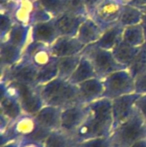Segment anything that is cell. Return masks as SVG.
I'll return each instance as SVG.
<instances>
[{
	"label": "cell",
	"mask_w": 146,
	"mask_h": 147,
	"mask_svg": "<svg viewBox=\"0 0 146 147\" xmlns=\"http://www.w3.org/2000/svg\"><path fill=\"white\" fill-rule=\"evenodd\" d=\"M87 105L88 116L71 136L75 144L93 138L110 137L113 131L112 100L102 97Z\"/></svg>",
	"instance_id": "6da1fadb"
},
{
	"label": "cell",
	"mask_w": 146,
	"mask_h": 147,
	"mask_svg": "<svg viewBox=\"0 0 146 147\" xmlns=\"http://www.w3.org/2000/svg\"><path fill=\"white\" fill-rule=\"evenodd\" d=\"M45 105L54 106L61 109L79 103L77 86L69 80L56 78L53 80L37 86Z\"/></svg>",
	"instance_id": "7a4b0ae2"
},
{
	"label": "cell",
	"mask_w": 146,
	"mask_h": 147,
	"mask_svg": "<svg viewBox=\"0 0 146 147\" xmlns=\"http://www.w3.org/2000/svg\"><path fill=\"white\" fill-rule=\"evenodd\" d=\"M145 138L146 121L138 109L128 120L114 127L110 135L113 147H130Z\"/></svg>",
	"instance_id": "3957f363"
},
{
	"label": "cell",
	"mask_w": 146,
	"mask_h": 147,
	"mask_svg": "<svg viewBox=\"0 0 146 147\" xmlns=\"http://www.w3.org/2000/svg\"><path fill=\"white\" fill-rule=\"evenodd\" d=\"M82 54L91 61L97 77L102 79L114 71L126 69L115 59L111 50L102 49L96 43L86 46Z\"/></svg>",
	"instance_id": "277c9868"
},
{
	"label": "cell",
	"mask_w": 146,
	"mask_h": 147,
	"mask_svg": "<svg viewBox=\"0 0 146 147\" xmlns=\"http://www.w3.org/2000/svg\"><path fill=\"white\" fill-rule=\"evenodd\" d=\"M103 97L113 100L119 96L135 93L134 78L127 68L114 71L104 78Z\"/></svg>",
	"instance_id": "5b68a950"
},
{
	"label": "cell",
	"mask_w": 146,
	"mask_h": 147,
	"mask_svg": "<svg viewBox=\"0 0 146 147\" xmlns=\"http://www.w3.org/2000/svg\"><path fill=\"white\" fill-rule=\"evenodd\" d=\"M40 68L28 58L22 56L19 62L9 69L1 71V81L15 82L34 85Z\"/></svg>",
	"instance_id": "8992f818"
},
{
	"label": "cell",
	"mask_w": 146,
	"mask_h": 147,
	"mask_svg": "<svg viewBox=\"0 0 146 147\" xmlns=\"http://www.w3.org/2000/svg\"><path fill=\"white\" fill-rule=\"evenodd\" d=\"M123 0H101L89 17H91L105 31L119 23Z\"/></svg>",
	"instance_id": "52a82bcc"
},
{
	"label": "cell",
	"mask_w": 146,
	"mask_h": 147,
	"mask_svg": "<svg viewBox=\"0 0 146 147\" xmlns=\"http://www.w3.org/2000/svg\"><path fill=\"white\" fill-rule=\"evenodd\" d=\"M38 127L39 125L33 115L23 114L14 121H11L9 125L1 132V144L12 140L29 139Z\"/></svg>",
	"instance_id": "ba28073f"
},
{
	"label": "cell",
	"mask_w": 146,
	"mask_h": 147,
	"mask_svg": "<svg viewBox=\"0 0 146 147\" xmlns=\"http://www.w3.org/2000/svg\"><path fill=\"white\" fill-rule=\"evenodd\" d=\"M9 83H11L15 88L16 94L24 114L34 116L45 106V102L37 86L15 82Z\"/></svg>",
	"instance_id": "9c48e42d"
},
{
	"label": "cell",
	"mask_w": 146,
	"mask_h": 147,
	"mask_svg": "<svg viewBox=\"0 0 146 147\" xmlns=\"http://www.w3.org/2000/svg\"><path fill=\"white\" fill-rule=\"evenodd\" d=\"M89 114L88 105L76 103L62 109L60 129L72 136L82 126Z\"/></svg>",
	"instance_id": "30bf717a"
},
{
	"label": "cell",
	"mask_w": 146,
	"mask_h": 147,
	"mask_svg": "<svg viewBox=\"0 0 146 147\" xmlns=\"http://www.w3.org/2000/svg\"><path fill=\"white\" fill-rule=\"evenodd\" d=\"M139 96L136 93L119 96L112 100V113L114 126L113 129L128 120L137 110L136 102Z\"/></svg>",
	"instance_id": "8fae6325"
},
{
	"label": "cell",
	"mask_w": 146,
	"mask_h": 147,
	"mask_svg": "<svg viewBox=\"0 0 146 147\" xmlns=\"http://www.w3.org/2000/svg\"><path fill=\"white\" fill-rule=\"evenodd\" d=\"M85 47L77 37L59 36L50 46V51L52 57L59 59L82 53Z\"/></svg>",
	"instance_id": "7c38bea8"
},
{
	"label": "cell",
	"mask_w": 146,
	"mask_h": 147,
	"mask_svg": "<svg viewBox=\"0 0 146 147\" xmlns=\"http://www.w3.org/2000/svg\"><path fill=\"white\" fill-rule=\"evenodd\" d=\"M77 86L79 103L87 105L103 97L104 84L102 79L100 78H90Z\"/></svg>",
	"instance_id": "4fadbf2b"
},
{
	"label": "cell",
	"mask_w": 146,
	"mask_h": 147,
	"mask_svg": "<svg viewBox=\"0 0 146 147\" xmlns=\"http://www.w3.org/2000/svg\"><path fill=\"white\" fill-rule=\"evenodd\" d=\"M34 7L31 0H9L1 9H5L12 17L15 23L29 25L30 16Z\"/></svg>",
	"instance_id": "5bb4252c"
},
{
	"label": "cell",
	"mask_w": 146,
	"mask_h": 147,
	"mask_svg": "<svg viewBox=\"0 0 146 147\" xmlns=\"http://www.w3.org/2000/svg\"><path fill=\"white\" fill-rule=\"evenodd\" d=\"M86 18V16L65 12L59 16L54 18L53 22L59 36L76 37L80 25Z\"/></svg>",
	"instance_id": "9a60e30c"
},
{
	"label": "cell",
	"mask_w": 146,
	"mask_h": 147,
	"mask_svg": "<svg viewBox=\"0 0 146 147\" xmlns=\"http://www.w3.org/2000/svg\"><path fill=\"white\" fill-rule=\"evenodd\" d=\"M59 36L53 20L35 23L30 28V41L51 46Z\"/></svg>",
	"instance_id": "2e32d148"
},
{
	"label": "cell",
	"mask_w": 146,
	"mask_h": 147,
	"mask_svg": "<svg viewBox=\"0 0 146 147\" xmlns=\"http://www.w3.org/2000/svg\"><path fill=\"white\" fill-rule=\"evenodd\" d=\"M62 109L54 106L45 105L34 117L42 127L52 132L60 129Z\"/></svg>",
	"instance_id": "e0dca14e"
},
{
	"label": "cell",
	"mask_w": 146,
	"mask_h": 147,
	"mask_svg": "<svg viewBox=\"0 0 146 147\" xmlns=\"http://www.w3.org/2000/svg\"><path fill=\"white\" fill-rule=\"evenodd\" d=\"M22 56L28 58L39 68L48 64L53 58L50 51V46L34 41H29L26 46Z\"/></svg>",
	"instance_id": "ac0fdd59"
},
{
	"label": "cell",
	"mask_w": 146,
	"mask_h": 147,
	"mask_svg": "<svg viewBox=\"0 0 146 147\" xmlns=\"http://www.w3.org/2000/svg\"><path fill=\"white\" fill-rule=\"evenodd\" d=\"M103 32V29L91 17H87L80 25L76 37L84 46H89L97 42Z\"/></svg>",
	"instance_id": "d6986e66"
},
{
	"label": "cell",
	"mask_w": 146,
	"mask_h": 147,
	"mask_svg": "<svg viewBox=\"0 0 146 147\" xmlns=\"http://www.w3.org/2000/svg\"><path fill=\"white\" fill-rule=\"evenodd\" d=\"M23 50L9 41H1L0 61L1 71L9 69L15 65L22 57Z\"/></svg>",
	"instance_id": "ffe728a7"
},
{
	"label": "cell",
	"mask_w": 146,
	"mask_h": 147,
	"mask_svg": "<svg viewBox=\"0 0 146 147\" xmlns=\"http://www.w3.org/2000/svg\"><path fill=\"white\" fill-rule=\"evenodd\" d=\"M30 25L15 23L9 32L6 39L2 41H9L11 44L24 50L30 41Z\"/></svg>",
	"instance_id": "44dd1931"
},
{
	"label": "cell",
	"mask_w": 146,
	"mask_h": 147,
	"mask_svg": "<svg viewBox=\"0 0 146 147\" xmlns=\"http://www.w3.org/2000/svg\"><path fill=\"white\" fill-rule=\"evenodd\" d=\"M93 78H98L96 75V72L95 71V68L91 63V61L83 54H82L81 60L76 68L73 74L69 78V81L77 85L86 80H89Z\"/></svg>",
	"instance_id": "7402d4cb"
},
{
	"label": "cell",
	"mask_w": 146,
	"mask_h": 147,
	"mask_svg": "<svg viewBox=\"0 0 146 147\" xmlns=\"http://www.w3.org/2000/svg\"><path fill=\"white\" fill-rule=\"evenodd\" d=\"M141 47H133L125 41H120L111 51L115 59L124 67L127 68L132 61L134 59L136 55L140 51Z\"/></svg>",
	"instance_id": "603a6c76"
},
{
	"label": "cell",
	"mask_w": 146,
	"mask_h": 147,
	"mask_svg": "<svg viewBox=\"0 0 146 147\" xmlns=\"http://www.w3.org/2000/svg\"><path fill=\"white\" fill-rule=\"evenodd\" d=\"M124 28L120 24L114 25L106 29L102 37L96 42V45L102 49L112 50L120 41L122 40Z\"/></svg>",
	"instance_id": "cb8c5ba5"
},
{
	"label": "cell",
	"mask_w": 146,
	"mask_h": 147,
	"mask_svg": "<svg viewBox=\"0 0 146 147\" xmlns=\"http://www.w3.org/2000/svg\"><path fill=\"white\" fill-rule=\"evenodd\" d=\"M122 40L136 47H141L145 46L146 44V38L143 24L140 23L124 28Z\"/></svg>",
	"instance_id": "d4e9b609"
},
{
	"label": "cell",
	"mask_w": 146,
	"mask_h": 147,
	"mask_svg": "<svg viewBox=\"0 0 146 147\" xmlns=\"http://www.w3.org/2000/svg\"><path fill=\"white\" fill-rule=\"evenodd\" d=\"M144 17L145 13L142 10L130 4L125 3L122 7L119 24H120L123 28L140 24L143 22Z\"/></svg>",
	"instance_id": "484cf974"
},
{
	"label": "cell",
	"mask_w": 146,
	"mask_h": 147,
	"mask_svg": "<svg viewBox=\"0 0 146 147\" xmlns=\"http://www.w3.org/2000/svg\"><path fill=\"white\" fill-rule=\"evenodd\" d=\"M82 58V53L62 57L58 59V68H59V75L58 77L65 79L69 80L71 76L75 71L76 68L77 67L80 60Z\"/></svg>",
	"instance_id": "4316f807"
},
{
	"label": "cell",
	"mask_w": 146,
	"mask_h": 147,
	"mask_svg": "<svg viewBox=\"0 0 146 147\" xmlns=\"http://www.w3.org/2000/svg\"><path fill=\"white\" fill-rule=\"evenodd\" d=\"M72 145H75L72 137L61 129L50 132L43 142L44 147H70Z\"/></svg>",
	"instance_id": "83f0119b"
},
{
	"label": "cell",
	"mask_w": 146,
	"mask_h": 147,
	"mask_svg": "<svg viewBox=\"0 0 146 147\" xmlns=\"http://www.w3.org/2000/svg\"><path fill=\"white\" fill-rule=\"evenodd\" d=\"M59 68H58V58H52V59L46 65L40 68L38 76L35 82V86L43 85L54 78H58Z\"/></svg>",
	"instance_id": "f1b7e54d"
},
{
	"label": "cell",
	"mask_w": 146,
	"mask_h": 147,
	"mask_svg": "<svg viewBox=\"0 0 146 147\" xmlns=\"http://www.w3.org/2000/svg\"><path fill=\"white\" fill-rule=\"evenodd\" d=\"M128 71L135 78L138 75L146 71V44L143 46L134 59L127 67Z\"/></svg>",
	"instance_id": "f546056e"
},
{
	"label": "cell",
	"mask_w": 146,
	"mask_h": 147,
	"mask_svg": "<svg viewBox=\"0 0 146 147\" xmlns=\"http://www.w3.org/2000/svg\"><path fill=\"white\" fill-rule=\"evenodd\" d=\"M54 19L66 12L65 0H36Z\"/></svg>",
	"instance_id": "4dcf8cb0"
},
{
	"label": "cell",
	"mask_w": 146,
	"mask_h": 147,
	"mask_svg": "<svg viewBox=\"0 0 146 147\" xmlns=\"http://www.w3.org/2000/svg\"><path fill=\"white\" fill-rule=\"evenodd\" d=\"M51 20H53L52 16L46 10H45L36 0H34V1L33 10H32V13H31V16H30L29 25L32 26V25H34L35 23L49 22Z\"/></svg>",
	"instance_id": "1f68e13d"
},
{
	"label": "cell",
	"mask_w": 146,
	"mask_h": 147,
	"mask_svg": "<svg viewBox=\"0 0 146 147\" xmlns=\"http://www.w3.org/2000/svg\"><path fill=\"white\" fill-rule=\"evenodd\" d=\"M65 3L66 12L86 17L89 16L84 4V0H65Z\"/></svg>",
	"instance_id": "d6a6232c"
},
{
	"label": "cell",
	"mask_w": 146,
	"mask_h": 147,
	"mask_svg": "<svg viewBox=\"0 0 146 147\" xmlns=\"http://www.w3.org/2000/svg\"><path fill=\"white\" fill-rule=\"evenodd\" d=\"M77 147H113L110 137H98L75 144Z\"/></svg>",
	"instance_id": "836d02e7"
},
{
	"label": "cell",
	"mask_w": 146,
	"mask_h": 147,
	"mask_svg": "<svg viewBox=\"0 0 146 147\" xmlns=\"http://www.w3.org/2000/svg\"><path fill=\"white\" fill-rule=\"evenodd\" d=\"M15 24L10 15L5 10L1 9V23H0V34H1V41L4 40L10 31L11 28Z\"/></svg>",
	"instance_id": "e575fe53"
},
{
	"label": "cell",
	"mask_w": 146,
	"mask_h": 147,
	"mask_svg": "<svg viewBox=\"0 0 146 147\" xmlns=\"http://www.w3.org/2000/svg\"><path fill=\"white\" fill-rule=\"evenodd\" d=\"M135 93L139 96H146V71L134 78Z\"/></svg>",
	"instance_id": "d590c367"
},
{
	"label": "cell",
	"mask_w": 146,
	"mask_h": 147,
	"mask_svg": "<svg viewBox=\"0 0 146 147\" xmlns=\"http://www.w3.org/2000/svg\"><path fill=\"white\" fill-rule=\"evenodd\" d=\"M136 109L146 121V96H140L136 102Z\"/></svg>",
	"instance_id": "8d00e7d4"
},
{
	"label": "cell",
	"mask_w": 146,
	"mask_h": 147,
	"mask_svg": "<svg viewBox=\"0 0 146 147\" xmlns=\"http://www.w3.org/2000/svg\"><path fill=\"white\" fill-rule=\"evenodd\" d=\"M127 4H130L140 10H142L144 13L146 10V0H129L127 3Z\"/></svg>",
	"instance_id": "74e56055"
},
{
	"label": "cell",
	"mask_w": 146,
	"mask_h": 147,
	"mask_svg": "<svg viewBox=\"0 0 146 147\" xmlns=\"http://www.w3.org/2000/svg\"><path fill=\"white\" fill-rule=\"evenodd\" d=\"M20 147H44V146H43V143H40V142L22 139Z\"/></svg>",
	"instance_id": "f35d334b"
},
{
	"label": "cell",
	"mask_w": 146,
	"mask_h": 147,
	"mask_svg": "<svg viewBox=\"0 0 146 147\" xmlns=\"http://www.w3.org/2000/svg\"><path fill=\"white\" fill-rule=\"evenodd\" d=\"M101 0H84V4L86 7V9L88 11L89 16H90V14L93 12L94 9L96 8V6L97 5V3L100 2Z\"/></svg>",
	"instance_id": "ab89813d"
},
{
	"label": "cell",
	"mask_w": 146,
	"mask_h": 147,
	"mask_svg": "<svg viewBox=\"0 0 146 147\" xmlns=\"http://www.w3.org/2000/svg\"><path fill=\"white\" fill-rule=\"evenodd\" d=\"M20 145H21V140H12L3 144H1L0 147H20Z\"/></svg>",
	"instance_id": "60d3db41"
},
{
	"label": "cell",
	"mask_w": 146,
	"mask_h": 147,
	"mask_svg": "<svg viewBox=\"0 0 146 147\" xmlns=\"http://www.w3.org/2000/svg\"><path fill=\"white\" fill-rule=\"evenodd\" d=\"M130 147H146V138L136 141L134 144H133Z\"/></svg>",
	"instance_id": "b9f144b4"
},
{
	"label": "cell",
	"mask_w": 146,
	"mask_h": 147,
	"mask_svg": "<svg viewBox=\"0 0 146 147\" xmlns=\"http://www.w3.org/2000/svg\"><path fill=\"white\" fill-rule=\"evenodd\" d=\"M144 28H145V38H146V17H144V21L142 22Z\"/></svg>",
	"instance_id": "7bdbcfd3"
},
{
	"label": "cell",
	"mask_w": 146,
	"mask_h": 147,
	"mask_svg": "<svg viewBox=\"0 0 146 147\" xmlns=\"http://www.w3.org/2000/svg\"><path fill=\"white\" fill-rule=\"evenodd\" d=\"M123 1H124V3H126L129 0H123Z\"/></svg>",
	"instance_id": "ee69618b"
},
{
	"label": "cell",
	"mask_w": 146,
	"mask_h": 147,
	"mask_svg": "<svg viewBox=\"0 0 146 147\" xmlns=\"http://www.w3.org/2000/svg\"><path fill=\"white\" fill-rule=\"evenodd\" d=\"M70 147H77V146H76V145H72L71 146H70Z\"/></svg>",
	"instance_id": "f6af8a7d"
},
{
	"label": "cell",
	"mask_w": 146,
	"mask_h": 147,
	"mask_svg": "<svg viewBox=\"0 0 146 147\" xmlns=\"http://www.w3.org/2000/svg\"><path fill=\"white\" fill-rule=\"evenodd\" d=\"M145 17H146V10L145 12Z\"/></svg>",
	"instance_id": "bcb514c9"
},
{
	"label": "cell",
	"mask_w": 146,
	"mask_h": 147,
	"mask_svg": "<svg viewBox=\"0 0 146 147\" xmlns=\"http://www.w3.org/2000/svg\"><path fill=\"white\" fill-rule=\"evenodd\" d=\"M31 1H34V0H31Z\"/></svg>",
	"instance_id": "7dc6e473"
}]
</instances>
